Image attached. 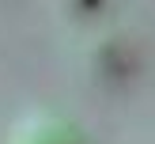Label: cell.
Listing matches in <instances>:
<instances>
[{"instance_id":"6da1fadb","label":"cell","mask_w":155,"mask_h":144,"mask_svg":"<svg viewBox=\"0 0 155 144\" xmlns=\"http://www.w3.org/2000/svg\"><path fill=\"white\" fill-rule=\"evenodd\" d=\"M8 144H83V133L61 114H30L12 129Z\"/></svg>"}]
</instances>
